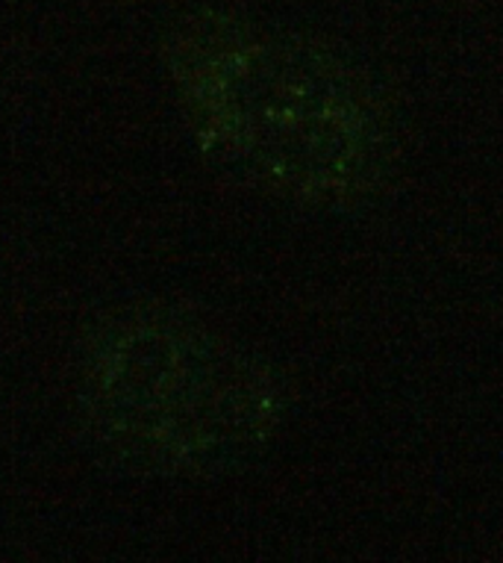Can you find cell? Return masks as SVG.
<instances>
[{
	"label": "cell",
	"instance_id": "obj_1",
	"mask_svg": "<svg viewBox=\"0 0 503 563\" xmlns=\"http://www.w3.org/2000/svg\"><path fill=\"white\" fill-rule=\"evenodd\" d=\"M168 68L194 136L250 184L294 201L350 203L385 180L389 107L327 47L203 12L175 30Z\"/></svg>",
	"mask_w": 503,
	"mask_h": 563
},
{
	"label": "cell",
	"instance_id": "obj_2",
	"mask_svg": "<svg viewBox=\"0 0 503 563\" xmlns=\"http://www.w3.org/2000/svg\"><path fill=\"white\" fill-rule=\"evenodd\" d=\"M80 398L112 443L203 470L271 440L283 393L262 361L175 307H133L92 333Z\"/></svg>",
	"mask_w": 503,
	"mask_h": 563
}]
</instances>
